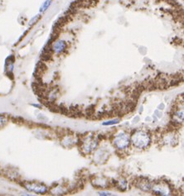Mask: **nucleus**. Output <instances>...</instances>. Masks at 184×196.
Listing matches in <instances>:
<instances>
[{"instance_id":"nucleus-1","label":"nucleus","mask_w":184,"mask_h":196,"mask_svg":"<svg viewBox=\"0 0 184 196\" xmlns=\"http://www.w3.org/2000/svg\"><path fill=\"white\" fill-rule=\"evenodd\" d=\"M132 142L134 146L138 148H145L150 142V137L148 134L142 131H139L133 135Z\"/></svg>"},{"instance_id":"nucleus-2","label":"nucleus","mask_w":184,"mask_h":196,"mask_svg":"<svg viewBox=\"0 0 184 196\" xmlns=\"http://www.w3.org/2000/svg\"><path fill=\"white\" fill-rule=\"evenodd\" d=\"M129 143H130L129 137L125 133H120L119 135L115 137V140H114V144L119 149L126 148L129 146Z\"/></svg>"},{"instance_id":"nucleus-3","label":"nucleus","mask_w":184,"mask_h":196,"mask_svg":"<svg viewBox=\"0 0 184 196\" xmlns=\"http://www.w3.org/2000/svg\"><path fill=\"white\" fill-rule=\"evenodd\" d=\"M25 187L28 190L37 194H44L47 191V188L45 185L37 184V183H27L25 184Z\"/></svg>"},{"instance_id":"nucleus-4","label":"nucleus","mask_w":184,"mask_h":196,"mask_svg":"<svg viewBox=\"0 0 184 196\" xmlns=\"http://www.w3.org/2000/svg\"><path fill=\"white\" fill-rule=\"evenodd\" d=\"M154 191L156 194H162V195H166L168 194L169 188L168 184L163 182H158L157 184L154 186Z\"/></svg>"},{"instance_id":"nucleus-5","label":"nucleus","mask_w":184,"mask_h":196,"mask_svg":"<svg viewBox=\"0 0 184 196\" xmlns=\"http://www.w3.org/2000/svg\"><path fill=\"white\" fill-rule=\"evenodd\" d=\"M52 51H55L57 54L63 53L67 48V44L65 41H58L51 46Z\"/></svg>"},{"instance_id":"nucleus-6","label":"nucleus","mask_w":184,"mask_h":196,"mask_svg":"<svg viewBox=\"0 0 184 196\" xmlns=\"http://www.w3.org/2000/svg\"><path fill=\"white\" fill-rule=\"evenodd\" d=\"M135 184L139 189H142L143 190H149L151 189V184L149 183L148 180L140 179L139 181H136Z\"/></svg>"},{"instance_id":"nucleus-7","label":"nucleus","mask_w":184,"mask_h":196,"mask_svg":"<svg viewBox=\"0 0 184 196\" xmlns=\"http://www.w3.org/2000/svg\"><path fill=\"white\" fill-rule=\"evenodd\" d=\"M51 0H47L46 2L43 3V4L41 7V8H40V12H45L47 9L48 8V7L51 5Z\"/></svg>"},{"instance_id":"nucleus-8","label":"nucleus","mask_w":184,"mask_h":196,"mask_svg":"<svg viewBox=\"0 0 184 196\" xmlns=\"http://www.w3.org/2000/svg\"><path fill=\"white\" fill-rule=\"evenodd\" d=\"M7 123V118L3 116H0V127L4 126Z\"/></svg>"},{"instance_id":"nucleus-9","label":"nucleus","mask_w":184,"mask_h":196,"mask_svg":"<svg viewBox=\"0 0 184 196\" xmlns=\"http://www.w3.org/2000/svg\"><path fill=\"white\" fill-rule=\"evenodd\" d=\"M94 106H91V107H89L87 109V110H86V112H87V114L89 115V116H91V115L94 114V113H95V109L93 108Z\"/></svg>"},{"instance_id":"nucleus-10","label":"nucleus","mask_w":184,"mask_h":196,"mask_svg":"<svg viewBox=\"0 0 184 196\" xmlns=\"http://www.w3.org/2000/svg\"><path fill=\"white\" fill-rule=\"evenodd\" d=\"M40 18V16H36V17H35V18H33V19H32V20H31L30 21V23H29V25H33V23H36V21H37V19H38V18Z\"/></svg>"},{"instance_id":"nucleus-11","label":"nucleus","mask_w":184,"mask_h":196,"mask_svg":"<svg viewBox=\"0 0 184 196\" xmlns=\"http://www.w3.org/2000/svg\"><path fill=\"white\" fill-rule=\"evenodd\" d=\"M119 123V120L116 119V120L111 121V122H106V123H104V125H112V124H115Z\"/></svg>"}]
</instances>
